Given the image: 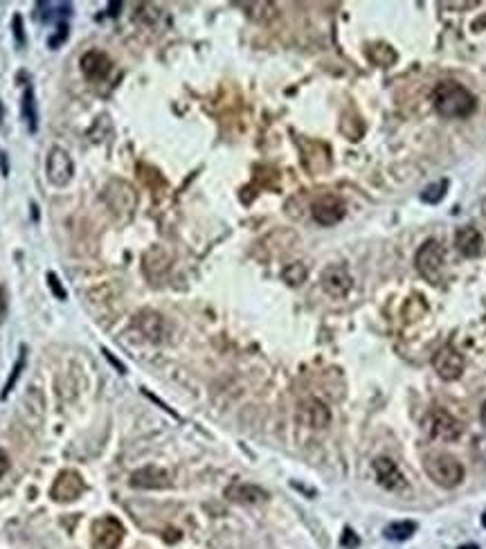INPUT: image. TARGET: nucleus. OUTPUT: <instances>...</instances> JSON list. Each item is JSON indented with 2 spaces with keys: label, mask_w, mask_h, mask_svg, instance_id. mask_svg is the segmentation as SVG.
<instances>
[{
  "label": "nucleus",
  "mask_w": 486,
  "mask_h": 549,
  "mask_svg": "<svg viewBox=\"0 0 486 549\" xmlns=\"http://www.w3.org/2000/svg\"><path fill=\"white\" fill-rule=\"evenodd\" d=\"M47 284H50V288L54 290V295H56V297H59V300H65V290H63L61 281H59V277H56L54 272L47 274Z\"/></svg>",
  "instance_id": "obj_25"
},
{
  "label": "nucleus",
  "mask_w": 486,
  "mask_h": 549,
  "mask_svg": "<svg viewBox=\"0 0 486 549\" xmlns=\"http://www.w3.org/2000/svg\"><path fill=\"white\" fill-rule=\"evenodd\" d=\"M482 245H484V239L478 228H473V225H462V228H457L455 232V248L460 250V254H464L466 259H475L482 254Z\"/></svg>",
  "instance_id": "obj_14"
},
{
  "label": "nucleus",
  "mask_w": 486,
  "mask_h": 549,
  "mask_svg": "<svg viewBox=\"0 0 486 549\" xmlns=\"http://www.w3.org/2000/svg\"><path fill=\"white\" fill-rule=\"evenodd\" d=\"M65 36H68V27H65V25L61 23L59 27H56V36H52V39L47 41V45H50L52 50H56V47H59V45L65 41Z\"/></svg>",
  "instance_id": "obj_24"
},
{
  "label": "nucleus",
  "mask_w": 486,
  "mask_h": 549,
  "mask_svg": "<svg viewBox=\"0 0 486 549\" xmlns=\"http://www.w3.org/2000/svg\"><path fill=\"white\" fill-rule=\"evenodd\" d=\"M86 491V482L77 470H63L56 475L54 484L50 489V498L54 502H74L79 500Z\"/></svg>",
  "instance_id": "obj_8"
},
{
  "label": "nucleus",
  "mask_w": 486,
  "mask_h": 549,
  "mask_svg": "<svg viewBox=\"0 0 486 549\" xmlns=\"http://www.w3.org/2000/svg\"><path fill=\"white\" fill-rule=\"evenodd\" d=\"M90 534H92V547L95 549H120V545L124 541V525L118 518L104 516L99 520H95Z\"/></svg>",
  "instance_id": "obj_6"
},
{
  "label": "nucleus",
  "mask_w": 486,
  "mask_h": 549,
  "mask_svg": "<svg viewBox=\"0 0 486 549\" xmlns=\"http://www.w3.org/2000/svg\"><path fill=\"white\" fill-rule=\"evenodd\" d=\"M131 486L133 489H169L171 480L165 468L145 466L131 475Z\"/></svg>",
  "instance_id": "obj_16"
},
{
  "label": "nucleus",
  "mask_w": 486,
  "mask_h": 549,
  "mask_svg": "<svg viewBox=\"0 0 486 549\" xmlns=\"http://www.w3.org/2000/svg\"><path fill=\"white\" fill-rule=\"evenodd\" d=\"M432 367L442 381H457V378L464 374L466 363H464V356L457 352L453 345H444L439 352L432 356Z\"/></svg>",
  "instance_id": "obj_10"
},
{
  "label": "nucleus",
  "mask_w": 486,
  "mask_h": 549,
  "mask_svg": "<svg viewBox=\"0 0 486 549\" xmlns=\"http://www.w3.org/2000/svg\"><path fill=\"white\" fill-rule=\"evenodd\" d=\"M430 99L435 113L444 120H466L478 108L475 95L457 81H439L435 86Z\"/></svg>",
  "instance_id": "obj_1"
},
{
  "label": "nucleus",
  "mask_w": 486,
  "mask_h": 549,
  "mask_svg": "<svg viewBox=\"0 0 486 549\" xmlns=\"http://www.w3.org/2000/svg\"><path fill=\"white\" fill-rule=\"evenodd\" d=\"M282 277L289 286H300V284H304V279H307V266H304V263H291V266L284 268Z\"/></svg>",
  "instance_id": "obj_20"
},
{
  "label": "nucleus",
  "mask_w": 486,
  "mask_h": 549,
  "mask_svg": "<svg viewBox=\"0 0 486 549\" xmlns=\"http://www.w3.org/2000/svg\"><path fill=\"white\" fill-rule=\"evenodd\" d=\"M416 534V523L414 520H398V523H392L385 527V538L387 541L394 543H403L407 538H412Z\"/></svg>",
  "instance_id": "obj_18"
},
{
  "label": "nucleus",
  "mask_w": 486,
  "mask_h": 549,
  "mask_svg": "<svg viewBox=\"0 0 486 549\" xmlns=\"http://www.w3.org/2000/svg\"><path fill=\"white\" fill-rule=\"evenodd\" d=\"M225 498L232 500V502L239 505H259L268 500V493L264 489L254 486V484H245V482H234L225 489Z\"/></svg>",
  "instance_id": "obj_17"
},
{
  "label": "nucleus",
  "mask_w": 486,
  "mask_h": 549,
  "mask_svg": "<svg viewBox=\"0 0 486 549\" xmlns=\"http://www.w3.org/2000/svg\"><path fill=\"white\" fill-rule=\"evenodd\" d=\"M14 34H16V41L18 45H23L25 43V36H23V18L21 16H14Z\"/></svg>",
  "instance_id": "obj_27"
},
{
  "label": "nucleus",
  "mask_w": 486,
  "mask_h": 549,
  "mask_svg": "<svg viewBox=\"0 0 486 549\" xmlns=\"http://www.w3.org/2000/svg\"><path fill=\"white\" fill-rule=\"evenodd\" d=\"M340 545L345 547V549H356L358 545H360V538H358V534L354 532V529L351 527H347L345 532H342V538H340Z\"/></svg>",
  "instance_id": "obj_23"
},
{
  "label": "nucleus",
  "mask_w": 486,
  "mask_h": 549,
  "mask_svg": "<svg viewBox=\"0 0 486 549\" xmlns=\"http://www.w3.org/2000/svg\"><path fill=\"white\" fill-rule=\"evenodd\" d=\"M25 347L21 349V354H18V361H16V365H14V369H12V376L7 378V383H5V390H3V399H7V394L12 392V387H14V383L18 381V376H21V369L25 367Z\"/></svg>",
  "instance_id": "obj_22"
},
{
  "label": "nucleus",
  "mask_w": 486,
  "mask_h": 549,
  "mask_svg": "<svg viewBox=\"0 0 486 549\" xmlns=\"http://www.w3.org/2000/svg\"><path fill=\"white\" fill-rule=\"evenodd\" d=\"M423 468L428 473V477H430L435 484L442 486V489L460 486L464 482V475H466L464 464L457 457L448 455V452H437V455L426 457Z\"/></svg>",
  "instance_id": "obj_2"
},
{
  "label": "nucleus",
  "mask_w": 486,
  "mask_h": 549,
  "mask_svg": "<svg viewBox=\"0 0 486 549\" xmlns=\"http://www.w3.org/2000/svg\"><path fill=\"white\" fill-rule=\"evenodd\" d=\"M7 318V295H5V288H0V322Z\"/></svg>",
  "instance_id": "obj_29"
},
{
  "label": "nucleus",
  "mask_w": 486,
  "mask_h": 549,
  "mask_svg": "<svg viewBox=\"0 0 486 549\" xmlns=\"http://www.w3.org/2000/svg\"><path fill=\"white\" fill-rule=\"evenodd\" d=\"M345 212H347L345 201L336 194H322L311 205V214H313V219H316V223L327 225V228L345 219Z\"/></svg>",
  "instance_id": "obj_7"
},
{
  "label": "nucleus",
  "mask_w": 486,
  "mask_h": 549,
  "mask_svg": "<svg viewBox=\"0 0 486 549\" xmlns=\"http://www.w3.org/2000/svg\"><path fill=\"white\" fill-rule=\"evenodd\" d=\"M473 450L482 461H486V437H475L473 441Z\"/></svg>",
  "instance_id": "obj_26"
},
{
  "label": "nucleus",
  "mask_w": 486,
  "mask_h": 549,
  "mask_svg": "<svg viewBox=\"0 0 486 549\" xmlns=\"http://www.w3.org/2000/svg\"><path fill=\"white\" fill-rule=\"evenodd\" d=\"M111 68H113V63L108 59V54L102 50H90L81 56V72H83V77L90 81L106 79L111 74Z\"/></svg>",
  "instance_id": "obj_13"
},
{
  "label": "nucleus",
  "mask_w": 486,
  "mask_h": 549,
  "mask_svg": "<svg viewBox=\"0 0 486 549\" xmlns=\"http://www.w3.org/2000/svg\"><path fill=\"white\" fill-rule=\"evenodd\" d=\"M448 192V181L444 178V181H437L432 185H428L423 192H421V201L428 203V205H437V203H442L444 201V196Z\"/></svg>",
  "instance_id": "obj_19"
},
{
  "label": "nucleus",
  "mask_w": 486,
  "mask_h": 549,
  "mask_svg": "<svg viewBox=\"0 0 486 549\" xmlns=\"http://www.w3.org/2000/svg\"><path fill=\"white\" fill-rule=\"evenodd\" d=\"M298 421L311 430H322L331 423V410L324 401L309 396L298 405Z\"/></svg>",
  "instance_id": "obj_11"
},
{
  "label": "nucleus",
  "mask_w": 486,
  "mask_h": 549,
  "mask_svg": "<svg viewBox=\"0 0 486 549\" xmlns=\"http://www.w3.org/2000/svg\"><path fill=\"white\" fill-rule=\"evenodd\" d=\"M480 421H482V425L486 428V401L482 403V408H480Z\"/></svg>",
  "instance_id": "obj_30"
},
{
  "label": "nucleus",
  "mask_w": 486,
  "mask_h": 549,
  "mask_svg": "<svg viewBox=\"0 0 486 549\" xmlns=\"http://www.w3.org/2000/svg\"><path fill=\"white\" fill-rule=\"evenodd\" d=\"M482 525L486 527V514H484V518H482Z\"/></svg>",
  "instance_id": "obj_32"
},
{
  "label": "nucleus",
  "mask_w": 486,
  "mask_h": 549,
  "mask_svg": "<svg viewBox=\"0 0 486 549\" xmlns=\"http://www.w3.org/2000/svg\"><path fill=\"white\" fill-rule=\"evenodd\" d=\"M7 470H9V455L5 450H0V480L7 475Z\"/></svg>",
  "instance_id": "obj_28"
},
{
  "label": "nucleus",
  "mask_w": 486,
  "mask_h": 549,
  "mask_svg": "<svg viewBox=\"0 0 486 549\" xmlns=\"http://www.w3.org/2000/svg\"><path fill=\"white\" fill-rule=\"evenodd\" d=\"M426 432H428V437L435 439V441H457L462 437L464 425L448 410L435 408L430 414L426 416Z\"/></svg>",
  "instance_id": "obj_4"
},
{
  "label": "nucleus",
  "mask_w": 486,
  "mask_h": 549,
  "mask_svg": "<svg viewBox=\"0 0 486 549\" xmlns=\"http://www.w3.org/2000/svg\"><path fill=\"white\" fill-rule=\"evenodd\" d=\"M133 327H136L147 340H151V343H160L167 334L165 318L156 313V311H142V313H138L136 320H133Z\"/></svg>",
  "instance_id": "obj_15"
},
{
  "label": "nucleus",
  "mask_w": 486,
  "mask_h": 549,
  "mask_svg": "<svg viewBox=\"0 0 486 549\" xmlns=\"http://www.w3.org/2000/svg\"><path fill=\"white\" fill-rule=\"evenodd\" d=\"M320 286L327 295L342 300L349 295L351 288H354V277H351L347 266H342V263H331V266L322 270Z\"/></svg>",
  "instance_id": "obj_5"
},
{
  "label": "nucleus",
  "mask_w": 486,
  "mask_h": 549,
  "mask_svg": "<svg viewBox=\"0 0 486 549\" xmlns=\"http://www.w3.org/2000/svg\"><path fill=\"white\" fill-rule=\"evenodd\" d=\"M414 266L428 284H432V286L442 284L444 266H446V252L442 248V243L435 239H428L421 248L416 250Z\"/></svg>",
  "instance_id": "obj_3"
},
{
  "label": "nucleus",
  "mask_w": 486,
  "mask_h": 549,
  "mask_svg": "<svg viewBox=\"0 0 486 549\" xmlns=\"http://www.w3.org/2000/svg\"><path fill=\"white\" fill-rule=\"evenodd\" d=\"M45 169H47V181H50L54 187H65L72 181V174H74L72 158H70L68 151L61 149V147L50 149Z\"/></svg>",
  "instance_id": "obj_9"
},
{
  "label": "nucleus",
  "mask_w": 486,
  "mask_h": 549,
  "mask_svg": "<svg viewBox=\"0 0 486 549\" xmlns=\"http://www.w3.org/2000/svg\"><path fill=\"white\" fill-rule=\"evenodd\" d=\"M371 468H374V475L378 480V484L387 489V491H405L407 489V480L398 468V464L389 457H376L371 461Z\"/></svg>",
  "instance_id": "obj_12"
},
{
  "label": "nucleus",
  "mask_w": 486,
  "mask_h": 549,
  "mask_svg": "<svg viewBox=\"0 0 486 549\" xmlns=\"http://www.w3.org/2000/svg\"><path fill=\"white\" fill-rule=\"evenodd\" d=\"M23 117L30 131H36V106H34V90L27 86L23 95Z\"/></svg>",
  "instance_id": "obj_21"
},
{
  "label": "nucleus",
  "mask_w": 486,
  "mask_h": 549,
  "mask_svg": "<svg viewBox=\"0 0 486 549\" xmlns=\"http://www.w3.org/2000/svg\"><path fill=\"white\" fill-rule=\"evenodd\" d=\"M460 549H480V547H478V545H475V543H469V545H462Z\"/></svg>",
  "instance_id": "obj_31"
}]
</instances>
